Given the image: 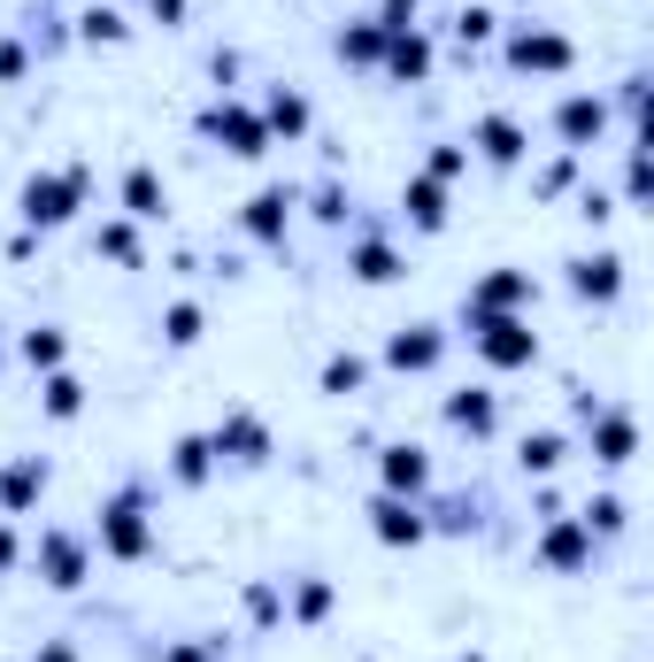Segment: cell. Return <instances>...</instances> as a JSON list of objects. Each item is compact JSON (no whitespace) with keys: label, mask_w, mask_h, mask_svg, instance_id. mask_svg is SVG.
Instances as JSON below:
<instances>
[{"label":"cell","mask_w":654,"mask_h":662,"mask_svg":"<svg viewBox=\"0 0 654 662\" xmlns=\"http://www.w3.org/2000/svg\"><path fill=\"white\" fill-rule=\"evenodd\" d=\"M270 132H309V108H301V93H270V116H262Z\"/></svg>","instance_id":"19"},{"label":"cell","mask_w":654,"mask_h":662,"mask_svg":"<svg viewBox=\"0 0 654 662\" xmlns=\"http://www.w3.org/2000/svg\"><path fill=\"white\" fill-rule=\"evenodd\" d=\"M385 39H393L385 23H362V31H339V54H346V62H377V54H385Z\"/></svg>","instance_id":"17"},{"label":"cell","mask_w":654,"mask_h":662,"mask_svg":"<svg viewBox=\"0 0 654 662\" xmlns=\"http://www.w3.org/2000/svg\"><path fill=\"white\" fill-rule=\"evenodd\" d=\"M77 401H85V385H77L70 370H54V377H46V416H77Z\"/></svg>","instance_id":"20"},{"label":"cell","mask_w":654,"mask_h":662,"mask_svg":"<svg viewBox=\"0 0 654 662\" xmlns=\"http://www.w3.org/2000/svg\"><path fill=\"white\" fill-rule=\"evenodd\" d=\"M470 324H478V346H486V362H500V370H516V362H531V354H539L531 324H516V317H470Z\"/></svg>","instance_id":"2"},{"label":"cell","mask_w":654,"mask_h":662,"mask_svg":"<svg viewBox=\"0 0 654 662\" xmlns=\"http://www.w3.org/2000/svg\"><path fill=\"white\" fill-rule=\"evenodd\" d=\"M208 455H216L208 439H185V447H177V478H185V486H193V478H208Z\"/></svg>","instance_id":"28"},{"label":"cell","mask_w":654,"mask_h":662,"mask_svg":"<svg viewBox=\"0 0 654 662\" xmlns=\"http://www.w3.org/2000/svg\"><path fill=\"white\" fill-rule=\"evenodd\" d=\"M85 31H93V39H124V15H116V8H93Z\"/></svg>","instance_id":"32"},{"label":"cell","mask_w":654,"mask_h":662,"mask_svg":"<svg viewBox=\"0 0 654 662\" xmlns=\"http://www.w3.org/2000/svg\"><path fill=\"white\" fill-rule=\"evenodd\" d=\"M293 609H301V617H324V609H331V586H301V601H293Z\"/></svg>","instance_id":"34"},{"label":"cell","mask_w":654,"mask_h":662,"mask_svg":"<svg viewBox=\"0 0 654 662\" xmlns=\"http://www.w3.org/2000/svg\"><path fill=\"white\" fill-rule=\"evenodd\" d=\"M8 562H15V539H8V531H0V570H8Z\"/></svg>","instance_id":"37"},{"label":"cell","mask_w":654,"mask_h":662,"mask_svg":"<svg viewBox=\"0 0 654 662\" xmlns=\"http://www.w3.org/2000/svg\"><path fill=\"white\" fill-rule=\"evenodd\" d=\"M200 132H208V139H224L231 155H262V147H270V124H262V116H247V108H208V116H200Z\"/></svg>","instance_id":"3"},{"label":"cell","mask_w":654,"mask_h":662,"mask_svg":"<svg viewBox=\"0 0 654 662\" xmlns=\"http://www.w3.org/2000/svg\"><path fill=\"white\" fill-rule=\"evenodd\" d=\"M393 270H401V262H393V247H362V255H354V278H370V286H385Z\"/></svg>","instance_id":"25"},{"label":"cell","mask_w":654,"mask_h":662,"mask_svg":"<svg viewBox=\"0 0 654 662\" xmlns=\"http://www.w3.org/2000/svg\"><path fill=\"white\" fill-rule=\"evenodd\" d=\"M523 463H531V470H554V463H562V439H554V432H547V439H523Z\"/></svg>","instance_id":"30"},{"label":"cell","mask_w":654,"mask_h":662,"mask_svg":"<svg viewBox=\"0 0 654 662\" xmlns=\"http://www.w3.org/2000/svg\"><path fill=\"white\" fill-rule=\"evenodd\" d=\"M478 147H486L492 163H516V155H523V132H516L508 116H486V124H478Z\"/></svg>","instance_id":"12"},{"label":"cell","mask_w":654,"mask_h":662,"mask_svg":"<svg viewBox=\"0 0 654 662\" xmlns=\"http://www.w3.org/2000/svg\"><path fill=\"white\" fill-rule=\"evenodd\" d=\"M385 354H393V370H432V362H439V331L416 324V331H401Z\"/></svg>","instance_id":"9"},{"label":"cell","mask_w":654,"mask_h":662,"mask_svg":"<svg viewBox=\"0 0 654 662\" xmlns=\"http://www.w3.org/2000/svg\"><path fill=\"white\" fill-rule=\"evenodd\" d=\"M23 362L31 370H54L62 362V331H23Z\"/></svg>","instance_id":"24"},{"label":"cell","mask_w":654,"mask_h":662,"mask_svg":"<svg viewBox=\"0 0 654 662\" xmlns=\"http://www.w3.org/2000/svg\"><path fill=\"white\" fill-rule=\"evenodd\" d=\"M424 470H432V463H424V447H393V455H385V486H408V494H416V486H424Z\"/></svg>","instance_id":"18"},{"label":"cell","mask_w":654,"mask_h":662,"mask_svg":"<svg viewBox=\"0 0 654 662\" xmlns=\"http://www.w3.org/2000/svg\"><path fill=\"white\" fill-rule=\"evenodd\" d=\"M39 494H46V463L39 455H23V463L0 470V508H31Z\"/></svg>","instance_id":"6"},{"label":"cell","mask_w":654,"mask_h":662,"mask_svg":"<svg viewBox=\"0 0 654 662\" xmlns=\"http://www.w3.org/2000/svg\"><path fill=\"white\" fill-rule=\"evenodd\" d=\"M124 208H132V216H163V177H155V169H132V177H124Z\"/></svg>","instance_id":"13"},{"label":"cell","mask_w":654,"mask_h":662,"mask_svg":"<svg viewBox=\"0 0 654 662\" xmlns=\"http://www.w3.org/2000/svg\"><path fill=\"white\" fill-rule=\"evenodd\" d=\"M101 247H108V255H116V262H139V239H132V231H124V224H108V231H101Z\"/></svg>","instance_id":"31"},{"label":"cell","mask_w":654,"mask_h":662,"mask_svg":"<svg viewBox=\"0 0 654 662\" xmlns=\"http://www.w3.org/2000/svg\"><path fill=\"white\" fill-rule=\"evenodd\" d=\"M601 463H632V424H624V416L601 424Z\"/></svg>","instance_id":"26"},{"label":"cell","mask_w":654,"mask_h":662,"mask_svg":"<svg viewBox=\"0 0 654 662\" xmlns=\"http://www.w3.org/2000/svg\"><path fill=\"white\" fill-rule=\"evenodd\" d=\"M193 339H200V309L177 301V309H169V346H193Z\"/></svg>","instance_id":"29"},{"label":"cell","mask_w":654,"mask_h":662,"mask_svg":"<svg viewBox=\"0 0 654 662\" xmlns=\"http://www.w3.org/2000/svg\"><path fill=\"white\" fill-rule=\"evenodd\" d=\"M447 416H455V424H470V432H492V401H486V393H455V401H447Z\"/></svg>","instance_id":"22"},{"label":"cell","mask_w":654,"mask_h":662,"mask_svg":"<svg viewBox=\"0 0 654 662\" xmlns=\"http://www.w3.org/2000/svg\"><path fill=\"white\" fill-rule=\"evenodd\" d=\"M208 447H216V455H231V463H262V455H270V432H262L255 416H224Z\"/></svg>","instance_id":"4"},{"label":"cell","mask_w":654,"mask_h":662,"mask_svg":"<svg viewBox=\"0 0 654 662\" xmlns=\"http://www.w3.org/2000/svg\"><path fill=\"white\" fill-rule=\"evenodd\" d=\"M31 662H77V655L70 648H46V655H31Z\"/></svg>","instance_id":"36"},{"label":"cell","mask_w":654,"mask_h":662,"mask_svg":"<svg viewBox=\"0 0 654 662\" xmlns=\"http://www.w3.org/2000/svg\"><path fill=\"white\" fill-rule=\"evenodd\" d=\"M77 570H85V555H77L70 539H46V578H54V586H77Z\"/></svg>","instance_id":"21"},{"label":"cell","mask_w":654,"mask_h":662,"mask_svg":"<svg viewBox=\"0 0 654 662\" xmlns=\"http://www.w3.org/2000/svg\"><path fill=\"white\" fill-rule=\"evenodd\" d=\"M101 547H108V555H124V562H132V555H147V524H139V500H116V508L101 516Z\"/></svg>","instance_id":"5"},{"label":"cell","mask_w":654,"mask_h":662,"mask_svg":"<svg viewBox=\"0 0 654 662\" xmlns=\"http://www.w3.org/2000/svg\"><path fill=\"white\" fill-rule=\"evenodd\" d=\"M408 216H416L424 231H439V224H447V193H439L432 177H416V185H408Z\"/></svg>","instance_id":"14"},{"label":"cell","mask_w":654,"mask_h":662,"mask_svg":"<svg viewBox=\"0 0 654 662\" xmlns=\"http://www.w3.org/2000/svg\"><path fill=\"white\" fill-rule=\"evenodd\" d=\"M455 31H463V46H478V39L492 31V15H486V8H463V23H455Z\"/></svg>","instance_id":"33"},{"label":"cell","mask_w":654,"mask_h":662,"mask_svg":"<svg viewBox=\"0 0 654 662\" xmlns=\"http://www.w3.org/2000/svg\"><path fill=\"white\" fill-rule=\"evenodd\" d=\"M286 216H293V193H278V185L247 200V231H255V239H278V231H286Z\"/></svg>","instance_id":"8"},{"label":"cell","mask_w":654,"mask_h":662,"mask_svg":"<svg viewBox=\"0 0 654 662\" xmlns=\"http://www.w3.org/2000/svg\"><path fill=\"white\" fill-rule=\"evenodd\" d=\"M385 62H393V77H424V70H432V46H424L416 31H393V39H385Z\"/></svg>","instance_id":"11"},{"label":"cell","mask_w":654,"mask_h":662,"mask_svg":"<svg viewBox=\"0 0 654 662\" xmlns=\"http://www.w3.org/2000/svg\"><path fill=\"white\" fill-rule=\"evenodd\" d=\"M601 132V101H570L562 108V139H593Z\"/></svg>","instance_id":"23"},{"label":"cell","mask_w":654,"mask_h":662,"mask_svg":"<svg viewBox=\"0 0 654 662\" xmlns=\"http://www.w3.org/2000/svg\"><path fill=\"white\" fill-rule=\"evenodd\" d=\"M585 531H593V524H554V531H547V562H554V570L585 562Z\"/></svg>","instance_id":"16"},{"label":"cell","mask_w":654,"mask_h":662,"mask_svg":"<svg viewBox=\"0 0 654 662\" xmlns=\"http://www.w3.org/2000/svg\"><path fill=\"white\" fill-rule=\"evenodd\" d=\"M77 200H85V169H62V177H31V185H23V224L54 231V224H70V216H77Z\"/></svg>","instance_id":"1"},{"label":"cell","mask_w":654,"mask_h":662,"mask_svg":"<svg viewBox=\"0 0 654 662\" xmlns=\"http://www.w3.org/2000/svg\"><path fill=\"white\" fill-rule=\"evenodd\" d=\"M508 54H516V70H562V62H570V39H554V31H523Z\"/></svg>","instance_id":"7"},{"label":"cell","mask_w":654,"mask_h":662,"mask_svg":"<svg viewBox=\"0 0 654 662\" xmlns=\"http://www.w3.org/2000/svg\"><path fill=\"white\" fill-rule=\"evenodd\" d=\"M354 385H362V362H354V354H331L324 362V393H354Z\"/></svg>","instance_id":"27"},{"label":"cell","mask_w":654,"mask_h":662,"mask_svg":"<svg viewBox=\"0 0 654 662\" xmlns=\"http://www.w3.org/2000/svg\"><path fill=\"white\" fill-rule=\"evenodd\" d=\"M377 539H385V547H416V539H424V516L401 508V500H377Z\"/></svg>","instance_id":"10"},{"label":"cell","mask_w":654,"mask_h":662,"mask_svg":"<svg viewBox=\"0 0 654 662\" xmlns=\"http://www.w3.org/2000/svg\"><path fill=\"white\" fill-rule=\"evenodd\" d=\"M155 15H163V23H177V15H185V0H155Z\"/></svg>","instance_id":"35"},{"label":"cell","mask_w":654,"mask_h":662,"mask_svg":"<svg viewBox=\"0 0 654 662\" xmlns=\"http://www.w3.org/2000/svg\"><path fill=\"white\" fill-rule=\"evenodd\" d=\"M616 270H624L616 255H593V262H578V293H585V301H609V293H616Z\"/></svg>","instance_id":"15"}]
</instances>
